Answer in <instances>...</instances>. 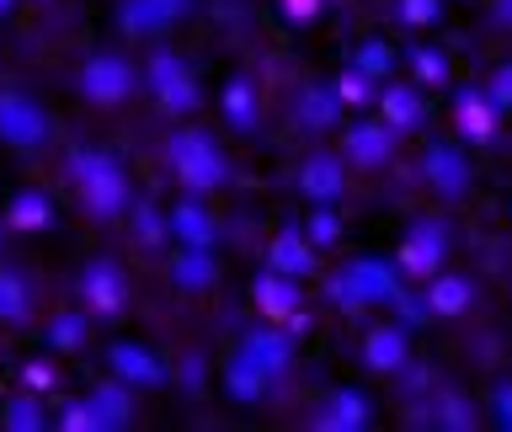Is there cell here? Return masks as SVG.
<instances>
[{"label": "cell", "mask_w": 512, "mask_h": 432, "mask_svg": "<svg viewBox=\"0 0 512 432\" xmlns=\"http://www.w3.org/2000/svg\"><path fill=\"white\" fill-rule=\"evenodd\" d=\"M315 427L320 432H363L368 427V400L358 390H336L326 400V411L315 416Z\"/></svg>", "instance_id": "obj_20"}, {"label": "cell", "mask_w": 512, "mask_h": 432, "mask_svg": "<svg viewBox=\"0 0 512 432\" xmlns=\"http://www.w3.org/2000/svg\"><path fill=\"white\" fill-rule=\"evenodd\" d=\"M64 432H102L96 427V411H91V400H75L70 411H64V422H59Z\"/></svg>", "instance_id": "obj_39"}, {"label": "cell", "mask_w": 512, "mask_h": 432, "mask_svg": "<svg viewBox=\"0 0 512 432\" xmlns=\"http://www.w3.org/2000/svg\"><path fill=\"white\" fill-rule=\"evenodd\" d=\"M91 411H96V427H128L134 422V395H128V384H102V390H91Z\"/></svg>", "instance_id": "obj_23"}, {"label": "cell", "mask_w": 512, "mask_h": 432, "mask_svg": "<svg viewBox=\"0 0 512 432\" xmlns=\"http://www.w3.org/2000/svg\"><path fill=\"white\" fill-rule=\"evenodd\" d=\"M70 182L80 192L91 219H118L134 208V192H128V171L112 160L107 150H75L70 155Z\"/></svg>", "instance_id": "obj_1"}, {"label": "cell", "mask_w": 512, "mask_h": 432, "mask_svg": "<svg viewBox=\"0 0 512 432\" xmlns=\"http://www.w3.org/2000/svg\"><path fill=\"white\" fill-rule=\"evenodd\" d=\"M134 86H139V70L123 54H91L75 70V91L86 96L91 107H118L134 96Z\"/></svg>", "instance_id": "obj_4"}, {"label": "cell", "mask_w": 512, "mask_h": 432, "mask_svg": "<svg viewBox=\"0 0 512 432\" xmlns=\"http://www.w3.org/2000/svg\"><path fill=\"white\" fill-rule=\"evenodd\" d=\"M395 155V128L384 123V118H363V123H352L347 134H342V160H352V166H384V160Z\"/></svg>", "instance_id": "obj_8"}, {"label": "cell", "mask_w": 512, "mask_h": 432, "mask_svg": "<svg viewBox=\"0 0 512 432\" xmlns=\"http://www.w3.org/2000/svg\"><path fill=\"white\" fill-rule=\"evenodd\" d=\"M411 64H416V80H427V86H443V80H448V64H443L438 48H416Z\"/></svg>", "instance_id": "obj_37"}, {"label": "cell", "mask_w": 512, "mask_h": 432, "mask_svg": "<svg viewBox=\"0 0 512 432\" xmlns=\"http://www.w3.org/2000/svg\"><path fill=\"white\" fill-rule=\"evenodd\" d=\"M267 379H272V374H267L256 358H246V352H240V358L230 363V374H224V384H230L235 400H256V395L267 390Z\"/></svg>", "instance_id": "obj_30"}, {"label": "cell", "mask_w": 512, "mask_h": 432, "mask_svg": "<svg viewBox=\"0 0 512 432\" xmlns=\"http://www.w3.org/2000/svg\"><path fill=\"white\" fill-rule=\"evenodd\" d=\"M358 70L374 75V80H384V75L395 70V48H390V43H363V48H358Z\"/></svg>", "instance_id": "obj_34"}, {"label": "cell", "mask_w": 512, "mask_h": 432, "mask_svg": "<svg viewBox=\"0 0 512 432\" xmlns=\"http://www.w3.org/2000/svg\"><path fill=\"white\" fill-rule=\"evenodd\" d=\"M112 374L134 390V384H160V379H166V368H160V358H155V352H144L139 342H118V347H112Z\"/></svg>", "instance_id": "obj_19"}, {"label": "cell", "mask_w": 512, "mask_h": 432, "mask_svg": "<svg viewBox=\"0 0 512 432\" xmlns=\"http://www.w3.org/2000/svg\"><path fill=\"white\" fill-rule=\"evenodd\" d=\"M331 304H336V310H363V294H358V283H352V272H336V278H331Z\"/></svg>", "instance_id": "obj_38"}, {"label": "cell", "mask_w": 512, "mask_h": 432, "mask_svg": "<svg viewBox=\"0 0 512 432\" xmlns=\"http://www.w3.org/2000/svg\"><path fill=\"white\" fill-rule=\"evenodd\" d=\"M347 272H352V283H358V294H363L368 304H400V299H406V288H400V272L384 267V262H374V256L352 262Z\"/></svg>", "instance_id": "obj_14"}, {"label": "cell", "mask_w": 512, "mask_h": 432, "mask_svg": "<svg viewBox=\"0 0 512 432\" xmlns=\"http://www.w3.org/2000/svg\"><path fill=\"white\" fill-rule=\"evenodd\" d=\"M496 411H502V427L512 432V384H507V390H502V395H496Z\"/></svg>", "instance_id": "obj_44"}, {"label": "cell", "mask_w": 512, "mask_h": 432, "mask_svg": "<svg viewBox=\"0 0 512 432\" xmlns=\"http://www.w3.org/2000/svg\"><path fill=\"white\" fill-rule=\"evenodd\" d=\"M134 224H139L144 246H160V240L171 235V224H166V214H160V208H150V203H134Z\"/></svg>", "instance_id": "obj_35"}, {"label": "cell", "mask_w": 512, "mask_h": 432, "mask_svg": "<svg viewBox=\"0 0 512 432\" xmlns=\"http://www.w3.org/2000/svg\"><path fill=\"white\" fill-rule=\"evenodd\" d=\"M0 427H6V432H38V427H43V400H38V390L11 395L6 411H0Z\"/></svg>", "instance_id": "obj_29"}, {"label": "cell", "mask_w": 512, "mask_h": 432, "mask_svg": "<svg viewBox=\"0 0 512 432\" xmlns=\"http://www.w3.org/2000/svg\"><path fill=\"white\" fill-rule=\"evenodd\" d=\"M256 310L267 320H294L299 315V278H288V272H262L256 278Z\"/></svg>", "instance_id": "obj_13"}, {"label": "cell", "mask_w": 512, "mask_h": 432, "mask_svg": "<svg viewBox=\"0 0 512 432\" xmlns=\"http://www.w3.org/2000/svg\"><path fill=\"white\" fill-rule=\"evenodd\" d=\"M496 16H502V22H512V0H502V6H496Z\"/></svg>", "instance_id": "obj_45"}, {"label": "cell", "mask_w": 512, "mask_h": 432, "mask_svg": "<svg viewBox=\"0 0 512 432\" xmlns=\"http://www.w3.org/2000/svg\"><path fill=\"white\" fill-rule=\"evenodd\" d=\"M171 240L176 246H214V219H208V208L198 203V192H187V203H176L171 214Z\"/></svg>", "instance_id": "obj_16"}, {"label": "cell", "mask_w": 512, "mask_h": 432, "mask_svg": "<svg viewBox=\"0 0 512 432\" xmlns=\"http://www.w3.org/2000/svg\"><path fill=\"white\" fill-rule=\"evenodd\" d=\"M336 235H342V219L331 214V203H315V219H310V230H304V240H310V246H326Z\"/></svg>", "instance_id": "obj_36"}, {"label": "cell", "mask_w": 512, "mask_h": 432, "mask_svg": "<svg viewBox=\"0 0 512 432\" xmlns=\"http://www.w3.org/2000/svg\"><path fill=\"white\" fill-rule=\"evenodd\" d=\"M11 6H16V0H0V16H6V11H11Z\"/></svg>", "instance_id": "obj_46"}, {"label": "cell", "mask_w": 512, "mask_h": 432, "mask_svg": "<svg viewBox=\"0 0 512 432\" xmlns=\"http://www.w3.org/2000/svg\"><path fill=\"white\" fill-rule=\"evenodd\" d=\"M171 272H176V283H182V288H203L208 278H214V251H208V246H182V251H176V262H171Z\"/></svg>", "instance_id": "obj_28"}, {"label": "cell", "mask_w": 512, "mask_h": 432, "mask_svg": "<svg viewBox=\"0 0 512 432\" xmlns=\"http://www.w3.org/2000/svg\"><path fill=\"white\" fill-rule=\"evenodd\" d=\"M166 160H171L176 187L198 192V198L230 182V160H224V150L203 134V128H176V134L166 139Z\"/></svg>", "instance_id": "obj_2"}, {"label": "cell", "mask_w": 512, "mask_h": 432, "mask_svg": "<svg viewBox=\"0 0 512 432\" xmlns=\"http://www.w3.org/2000/svg\"><path fill=\"white\" fill-rule=\"evenodd\" d=\"M283 11H288V16H299V22H310V16L320 11V0H283Z\"/></svg>", "instance_id": "obj_43"}, {"label": "cell", "mask_w": 512, "mask_h": 432, "mask_svg": "<svg viewBox=\"0 0 512 432\" xmlns=\"http://www.w3.org/2000/svg\"><path fill=\"white\" fill-rule=\"evenodd\" d=\"M54 384V363H27V390H48Z\"/></svg>", "instance_id": "obj_42"}, {"label": "cell", "mask_w": 512, "mask_h": 432, "mask_svg": "<svg viewBox=\"0 0 512 432\" xmlns=\"http://www.w3.org/2000/svg\"><path fill=\"white\" fill-rule=\"evenodd\" d=\"M43 342L54 352H80L86 347V315H54L48 331H43Z\"/></svg>", "instance_id": "obj_31"}, {"label": "cell", "mask_w": 512, "mask_h": 432, "mask_svg": "<svg viewBox=\"0 0 512 432\" xmlns=\"http://www.w3.org/2000/svg\"><path fill=\"white\" fill-rule=\"evenodd\" d=\"M288 352H294V336H288V331H256L246 342V358H256L267 374H283Z\"/></svg>", "instance_id": "obj_27"}, {"label": "cell", "mask_w": 512, "mask_h": 432, "mask_svg": "<svg viewBox=\"0 0 512 432\" xmlns=\"http://www.w3.org/2000/svg\"><path fill=\"white\" fill-rule=\"evenodd\" d=\"M432 422L464 432V427H475V411H470V400H464V395H443L438 406H432Z\"/></svg>", "instance_id": "obj_33"}, {"label": "cell", "mask_w": 512, "mask_h": 432, "mask_svg": "<svg viewBox=\"0 0 512 432\" xmlns=\"http://www.w3.org/2000/svg\"><path fill=\"white\" fill-rule=\"evenodd\" d=\"M496 112H502V107L491 102L486 86H464V91L454 96V128H459L470 144H486V139L496 134Z\"/></svg>", "instance_id": "obj_9"}, {"label": "cell", "mask_w": 512, "mask_h": 432, "mask_svg": "<svg viewBox=\"0 0 512 432\" xmlns=\"http://www.w3.org/2000/svg\"><path fill=\"white\" fill-rule=\"evenodd\" d=\"M422 176H427L432 192H443V198H459V192H470V160H464L454 144H432Z\"/></svg>", "instance_id": "obj_11"}, {"label": "cell", "mask_w": 512, "mask_h": 432, "mask_svg": "<svg viewBox=\"0 0 512 432\" xmlns=\"http://www.w3.org/2000/svg\"><path fill=\"white\" fill-rule=\"evenodd\" d=\"M486 91H491V102L502 107V112L512 107V64H502V70L491 75V86H486Z\"/></svg>", "instance_id": "obj_41"}, {"label": "cell", "mask_w": 512, "mask_h": 432, "mask_svg": "<svg viewBox=\"0 0 512 432\" xmlns=\"http://www.w3.org/2000/svg\"><path fill=\"white\" fill-rule=\"evenodd\" d=\"M80 304H86V315L96 320H112L128 310V272L118 262H107V256H96V262L80 267Z\"/></svg>", "instance_id": "obj_6"}, {"label": "cell", "mask_w": 512, "mask_h": 432, "mask_svg": "<svg viewBox=\"0 0 512 432\" xmlns=\"http://www.w3.org/2000/svg\"><path fill=\"white\" fill-rule=\"evenodd\" d=\"M192 0H128L123 6V27L128 38H144V32H160L166 22H176V16H187Z\"/></svg>", "instance_id": "obj_18"}, {"label": "cell", "mask_w": 512, "mask_h": 432, "mask_svg": "<svg viewBox=\"0 0 512 432\" xmlns=\"http://www.w3.org/2000/svg\"><path fill=\"white\" fill-rule=\"evenodd\" d=\"M379 118L395 128V134H406V128L422 123V91L411 86V80H390V86L379 91Z\"/></svg>", "instance_id": "obj_17"}, {"label": "cell", "mask_w": 512, "mask_h": 432, "mask_svg": "<svg viewBox=\"0 0 512 432\" xmlns=\"http://www.w3.org/2000/svg\"><path fill=\"white\" fill-rule=\"evenodd\" d=\"M224 118H230V128H240V134L256 128V86H251V75H235L230 86H224Z\"/></svg>", "instance_id": "obj_25"}, {"label": "cell", "mask_w": 512, "mask_h": 432, "mask_svg": "<svg viewBox=\"0 0 512 432\" xmlns=\"http://www.w3.org/2000/svg\"><path fill=\"white\" fill-rule=\"evenodd\" d=\"M331 91L342 96V107H363L368 96H374V75H363L358 64H352L347 75H336V80H331Z\"/></svg>", "instance_id": "obj_32"}, {"label": "cell", "mask_w": 512, "mask_h": 432, "mask_svg": "<svg viewBox=\"0 0 512 432\" xmlns=\"http://www.w3.org/2000/svg\"><path fill=\"white\" fill-rule=\"evenodd\" d=\"M6 224H11V230H22V235L48 230V224H54V203H48L43 192H16V198L6 203Z\"/></svg>", "instance_id": "obj_24"}, {"label": "cell", "mask_w": 512, "mask_h": 432, "mask_svg": "<svg viewBox=\"0 0 512 432\" xmlns=\"http://www.w3.org/2000/svg\"><path fill=\"white\" fill-rule=\"evenodd\" d=\"M48 139H54L48 112L27 91H0V144H11V150H43Z\"/></svg>", "instance_id": "obj_5"}, {"label": "cell", "mask_w": 512, "mask_h": 432, "mask_svg": "<svg viewBox=\"0 0 512 432\" xmlns=\"http://www.w3.org/2000/svg\"><path fill=\"white\" fill-rule=\"evenodd\" d=\"M406 326H379V331H368V342H363V363L374 368V374H400L406 368Z\"/></svg>", "instance_id": "obj_15"}, {"label": "cell", "mask_w": 512, "mask_h": 432, "mask_svg": "<svg viewBox=\"0 0 512 432\" xmlns=\"http://www.w3.org/2000/svg\"><path fill=\"white\" fill-rule=\"evenodd\" d=\"M342 187H347V160L342 155L320 150V155H310L299 166V192L310 203H336V198H342Z\"/></svg>", "instance_id": "obj_10"}, {"label": "cell", "mask_w": 512, "mask_h": 432, "mask_svg": "<svg viewBox=\"0 0 512 432\" xmlns=\"http://www.w3.org/2000/svg\"><path fill=\"white\" fill-rule=\"evenodd\" d=\"M443 256H448V224L443 219H422V224H411V230H406V240H400L395 267L427 283L432 272L443 267Z\"/></svg>", "instance_id": "obj_7"}, {"label": "cell", "mask_w": 512, "mask_h": 432, "mask_svg": "<svg viewBox=\"0 0 512 432\" xmlns=\"http://www.w3.org/2000/svg\"><path fill=\"white\" fill-rule=\"evenodd\" d=\"M422 304H427V315L454 320V315H464V310L475 304V283H470V278H448V272H432Z\"/></svg>", "instance_id": "obj_12"}, {"label": "cell", "mask_w": 512, "mask_h": 432, "mask_svg": "<svg viewBox=\"0 0 512 432\" xmlns=\"http://www.w3.org/2000/svg\"><path fill=\"white\" fill-rule=\"evenodd\" d=\"M267 267L272 272H288V278H304V272L315 267V246L304 240V230H283L267 246Z\"/></svg>", "instance_id": "obj_22"}, {"label": "cell", "mask_w": 512, "mask_h": 432, "mask_svg": "<svg viewBox=\"0 0 512 432\" xmlns=\"http://www.w3.org/2000/svg\"><path fill=\"white\" fill-rule=\"evenodd\" d=\"M144 86L155 91V102L171 112V118H187V112H198L203 91H198V75L187 70L182 54H171V48H155L150 64H144Z\"/></svg>", "instance_id": "obj_3"}, {"label": "cell", "mask_w": 512, "mask_h": 432, "mask_svg": "<svg viewBox=\"0 0 512 432\" xmlns=\"http://www.w3.org/2000/svg\"><path fill=\"white\" fill-rule=\"evenodd\" d=\"M294 112H299V123L310 128V134H326L331 123H342V96H336L331 86H310V91H299V102H294Z\"/></svg>", "instance_id": "obj_21"}, {"label": "cell", "mask_w": 512, "mask_h": 432, "mask_svg": "<svg viewBox=\"0 0 512 432\" xmlns=\"http://www.w3.org/2000/svg\"><path fill=\"white\" fill-rule=\"evenodd\" d=\"M27 315H32V288H27V278H22V272H6V267H0V320H6V326H22Z\"/></svg>", "instance_id": "obj_26"}, {"label": "cell", "mask_w": 512, "mask_h": 432, "mask_svg": "<svg viewBox=\"0 0 512 432\" xmlns=\"http://www.w3.org/2000/svg\"><path fill=\"white\" fill-rule=\"evenodd\" d=\"M400 16H406L411 27H427L432 16H438V0H400Z\"/></svg>", "instance_id": "obj_40"}]
</instances>
